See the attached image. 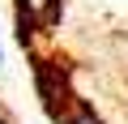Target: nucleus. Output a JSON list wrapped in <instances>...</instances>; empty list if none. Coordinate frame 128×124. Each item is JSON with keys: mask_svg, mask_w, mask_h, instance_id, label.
I'll return each mask as SVG.
<instances>
[{"mask_svg": "<svg viewBox=\"0 0 128 124\" xmlns=\"http://www.w3.org/2000/svg\"><path fill=\"white\" fill-rule=\"evenodd\" d=\"M60 124H107V120H102V115H98L94 107H86V103H77L73 111H64V115H60Z\"/></svg>", "mask_w": 128, "mask_h": 124, "instance_id": "f257e3e1", "label": "nucleus"}, {"mask_svg": "<svg viewBox=\"0 0 128 124\" xmlns=\"http://www.w3.org/2000/svg\"><path fill=\"white\" fill-rule=\"evenodd\" d=\"M4 120H9V107H4V103H0V124H4Z\"/></svg>", "mask_w": 128, "mask_h": 124, "instance_id": "f03ea898", "label": "nucleus"}, {"mask_svg": "<svg viewBox=\"0 0 128 124\" xmlns=\"http://www.w3.org/2000/svg\"><path fill=\"white\" fill-rule=\"evenodd\" d=\"M4 124H13V115H9V120H4Z\"/></svg>", "mask_w": 128, "mask_h": 124, "instance_id": "7ed1b4c3", "label": "nucleus"}, {"mask_svg": "<svg viewBox=\"0 0 128 124\" xmlns=\"http://www.w3.org/2000/svg\"><path fill=\"white\" fill-rule=\"evenodd\" d=\"M0 60H4V51H0Z\"/></svg>", "mask_w": 128, "mask_h": 124, "instance_id": "20e7f679", "label": "nucleus"}]
</instances>
